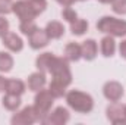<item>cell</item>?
I'll use <instances>...</instances> for the list:
<instances>
[{
  "mask_svg": "<svg viewBox=\"0 0 126 125\" xmlns=\"http://www.w3.org/2000/svg\"><path fill=\"white\" fill-rule=\"evenodd\" d=\"M125 113H126V106H125Z\"/></svg>",
  "mask_w": 126,
  "mask_h": 125,
  "instance_id": "1f68e13d",
  "label": "cell"
},
{
  "mask_svg": "<svg viewBox=\"0 0 126 125\" xmlns=\"http://www.w3.org/2000/svg\"><path fill=\"white\" fill-rule=\"evenodd\" d=\"M9 28H10V24L7 19H4L3 16H0V38L9 32Z\"/></svg>",
  "mask_w": 126,
  "mask_h": 125,
  "instance_id": "4316f807",
  "label": "cell"
},
{
  "mask_svg": "<svg viewBox=\"0 0 126 125\" xmlns=\"http://www.w3.org/2000/svg\"><path fill=\"white\" fill-rule=\"evenodd\" d=\"M66 103L72 110L78 113H90L94 109V99L79 90H70L66 93Z\"/></svg>",
  "mask_w": 126,
  "mask_h": 125,
  "instance_id": "7a4b0ae2",
  "label": "cell"
},
{
  "mask_svg": "<svg viewBox=\"0 0 126 125\" xmlns=\"http://www.w3.org/2000/svg\"><path fill=\"white\" fill-rule=\"evenodd\" d=\"M116 52V41L114 37L111 35H106L101 38V53L104 58H111Z\"/></svg>",
  "mask_w": 126,
  "mask_h": 125,
  "instance_id": "e0dca14e",
  "label": "cell"
},
{
  "mask_svg": "<svg viewBox=\"0 0 126 125\" xmlns=\"http://www.w3.org/2000/svg\"><path fill=\"white\" fill-rule=\"evenodd\" d=\"M6 83H7V80H6L4 77H1V75H0V93L6 91Z\"/></svg>",
  "mask_w": 126,
  "mask_h": 125,
  "instance_id": "f1b7e54d",
  "label": "cell"
},
{
  "mask_svg": "<svg viewBox=\"0 0 126 125\" xmlns=\"http://www.w3.org/2000/svg\"><path fill=\"white\" fill-rule=\"evenodd\" d=\"M13 68V58L7 52H0V72H9Z\"/></svg>",
  "mask_w": 126,
  "mask_h": 125,
  "instance_id": "44dd1931",
  "label": "cell"
},
{
  "mask_svg": "<svg viewBox=\"0 0 126 125\" xmlns=\"http://www.w3.org/2000/svg\"><path fill=\"white\" fill-rule=\"evenodd\" d=\"M119 52H120V56L126 59V40H123L120 44H119Z\"/></svg>",
  "mask_w": 126,
  "mask_h": 125,
  "instance_id": "83f0119b",
  "label": "cell"
},
{
  "mask_svg": "<svg viewBox=\"0 0 126 125\" xmlns=\"http://www.w3.org/2000/svg\"><path fill=\"white\" fill-rule=\"evenodd\" d=\"M56 1H57V3H60L62 6L66 7V6H72V4H73L75 1H78V0H56Z\"/></svg>",
  "mask_w": 126,
  "mask_h": 125,
  "instance_id": "f546056e",
  "label": "cell"
},
{
  "mask_svg": "<svg viewBox=\"0 0 126 125\" xmlns=\"http://www.w3.org/2000/svg\"><path fill=\"white\" fill-rule=\"evenodd\" d=\"M38 27H37V24L34 22V21H27V22H21V25H19V31L22 32L24 35H31L32 32L35 31Z\"/></svg>",
  "mask_w": 126,
  "mask_h": 125,
  "instance_id": "7402d4cb",
  "label": "cell"
},
{
  "mask_svg": "<svg viewBox=\"0 0 126 125\" xmlns=\"http://www.w3.org/2000/svg\"><path fill=\"white\" fill-rule=\"evenodd\" d=\"M27 1H28V0H27ZM30 4L32 6L35 15L38 16L40 13H43V12L46 10V7H47V0H30Z\"/></svg>",
  "mask_w": 126,
  "mask_h": 125,
  "instance_id": "cb8c5ba5",
  "label": "cell"
},
{
  "mask_svg": "<svg viewBox=\"0 0 126 125\" xmlns=\"http://www.w3.org/2000/svg\"><path fill=\"white\" fill-rule=\"evenodd\" d=\"M100 3H104V4H110V3H113L114 0H98Z\"/></svg>",
  "mask_w": 126,
  "mask_h": 125,
  "instance_id": "4dcf8cb0",
  "label": "cell"
},
{
  "mask_svg": "<svg viewBox=\"0 0 126 125\" xmlns=\"http://www.w3.org/2000/svg\"><path fill=\"white\" fill-rule=\"evenodd\" d=\"M1 41H3V46L10 52H21L24 49V41L16 32L9 31L1 37Z\"/></svg>",
  "mask_w": 126,
  "mask_h": 125,
  "instance_id": "30bf717a",
  "label": "cell"
},
{
  "mask_svg": "<svg viewBox=\"0 0 126 125\" xmlns=\"http://www.w3.org/2000/svg\"><path fill=\"white\" fill-rule=\"evenodd\" d=\"M54 58V55L53 53H48V52H46V53H41L38 58H37V61H35V66H37V69L38 71H41V72H48V66H50V63H51V59Z\"/></svg>",
  "mask_w": 126,
  "mask_h": 125,
  "instance_id": "d6986e66",
  "label": "cell"
},
{
  "mask_svg": "<svg viewBox=\"0 0 126 125\" xmlns=\"http://www.w3.org/2000/svg\"><path fill=\"white\" fill-rule=\"evenodd\" d=\"M28 1H30V0H28Z\"/></svg>",
  "mask_w": 126,
  "mask_h": 125,
  "instance_id": "836d02e7",
  "label": "cell"
},
{
  "mask_svg": "<svg viewBox=\"0 0 126 125\" xmlns=\"http://www.w3.org/2000/svg\"><path fill=\"white\" fill-rule=\"evenodd\" d=\"M12 1L10 0H0V15H7L12 12Z\"/></svg>",
  "mask_w": 126,
  "mask_h": 125,
  "instance_id": "484cf974",
  "label": "cell"
},
{
  "mask_svg": "<svg viewBox=\"0 0 126 125\" xmlns=\"http://www.w3.org/2000/svg\"><path fill=\"white\" fill-rule=\"evenodd\" d=\"M12 12L19 18L21 22H27V21H34L35 19V12L32 9V6L30 4V1L27 0H19L15 1L12 4Z\"/></svg>",
  "mask_w": 126,
  "mask_h": 125,
  "instance_id": "52a82bcc",
  "label": "cell"
},
{
  "mask_svg": "<svg viewBox=\"0 0 126 125\" xmlns=\"http://www.w3.org/2000/svg\"><path fill=\"white\" fill-rule=\"evenodd\" d=\"M82 58L81 44L78 43H67L64 47V59L67 62H78Z\"/></svg>",
  "mask_w": 126,
  "mask_h": 125,
  "instance_id": "4fadbf2b",
  "label": "cell"
},
{
  "mask_svg": "<svg viewBox=\"0 0 126 125\" xmlns=\"http://www.w3.org/2000/svg\"><path fill=\"white\" fill-rule=\"evenodd\" d=\"M37 121H40V115H38V112L34 106L24 107L22 110L16 112L10 119L12 125H31Z\"/></svg>",
  "mask_w": 126,
  "mask_h": 125,
  "instance_id": "5b68a950",
  "label": "cell"
},
{
  "mask_svg": "<svg viewBox=\"0 0 126 125\" xmlns=\"http://www.w3.org/2000/svg\"><path fill=\"white\" fill-rule=\"evenodd\" d=\"M103 94L109 102H119L123 97V85L117 81H107L103 87Z\"/></svg>",
  "mask_w": 126,
  "mask_h": 125,
  "instance_id": "9c48e42d",
  "label": "cell"
},
{
  "mask_svg": "<svg viewBox=\"0 0 126 125\" xmlns=\"http://www.w3.org/2000/svg\"><path fill=\"white\" fill-rule=\"evenodd\" d=\"M81 1H82V0H81Z\"/></svg>",
  "mask_w": 126,
  "mask_h": 125,
  "instance_id": "d6a6232c",
  "label": "cell"
},
{
  "mask_svg": "<svg viewBox=\"0 0 126 125\" xmlns=\"http://www.w3.org/2000/svg\"><path fill=\"white\" fill-rule=\"evenodd\" d=\"M97 30L100 32L109 34L111 37H125L126 35V21L113 18V16H103L97 22Z\"/></svg>",
  "mask_w": 126,
  "mask_h": 125,
  "instance_id": "3957f363",
  "label": "cell"
},
{
  "mask_svg": "<svg viewBox=\"0 0 126 125\" xmlns=\"http://www.w3.org/2000/svg\"><path fill=\"white\" fill-rule=\"evenodd\" d=\"M28 40H30V46H31L34 50H40V49H43V47H46V46L48 44L50 37L47 35L46 30L37 28V30L28 37Z\"/></svg>",
  "mask_w": 126,
  "mask_h": 125,
  "instance_id": "8fae6325",
  "label": "cell"
},
{
  "mask_svg": "<svg viewBox=\"0 0 126 125\" xmlns=\"http://www.w3.org/2000/svg\"><path fill=\"white\" fill-rule=\"evenodd\" d=\"M46 32L50 37V40H57V38H60V37L64 35V27H63L62 22H59V21H51V22L47 24Z\"/></svg>",
  "mask_w": 126,
  "mask_h": 125,
  "instance_id": "2e32d148",
  "label": "cell"
},
{
  "mask_svg": "<svg viewBox=\"0 0 126 125\" xmlns=\"http://www.w3.org/2000/svg\"><path fill=\"white\" fill-rule=\"evenodd\" d=\"M48 72L53 77L51 81L60 84V85L66 87V88L70 85V83H72V72H70V68H69V62L64 58L54 56L51 59L50 66H48Z\"/></svg>",
  "mask_w": 126,
  "mask_h": 125,
  "instance_id": "6da1fadb",
  "label": "cell"
},
{
  "mask_svg": "<svg viewBox=\"0 0 126 125\" xmlns=\"http://www.w3.org/2000/svg\"><path fill=\"white\" fill-rule=\"evenodd\" d=\"M107 119L114 125L126 124V113H125V106L120 104L119 102H111V104L107 106L106 109Z\"/></svg>",
  "mask_w": 126,
  "mask_h": 125,
  "instance_id": "ba28073f",
  "label": "cell"
},
{
  "mask_svg": "<svg viewBox=\"0 0 126 125\" xmlns=\"http://www.w3.org/2000/svg\"><path fill=\"white\" fill-rule=\"evenodd\" d=\"M21 102H22V100H21V96H19V94L6 93V96H4L3 100H1V104H3L4 109H7V110H10V112H15V110L19 109Z\"/></svg>",
  "mask_w": 126,
  "mask_h": 125,
  "instance_id": "9a60e30c",
  "label": "cell"
},
{
  "mask_svg": "<svg viewBox=\"0 0 126 125\" xmlns=\"http://www.w3.org/2000/svg\"><path fill=\"white\" fill-rule=\"evenodd\" d=\"M111 9L117 15H126V0H114L111 3Z\"/></svg>",
  "mask_w": 126,
  "mask_h": 125,
  "instance_id": "d4e9b609",
  "label": "cell"
},
{
  "mask_svg": "<svg viewBox=\"0 0 126 125\" xmlns=\"http://www.w3.org/2000/svg\"><path fill=\"white\" fill-rule=\"evenodd\" d=\"M62 16L64 21H67L69 24H72V22H75L76 19H78V13L70 7V6H66L64 9L62 10Z\"/></svg>",
  "mask_w": 126,
  "mask_h": 125,
  "instance_id": "603a6c76",
  "label": "cell"
},
{
  "mask_svg": "<svg viewBox=\"0 0 126 125\" xmlns=\"http://www.w3.org/2000/svg\"><path fill=\"white\" fill-rule=\"evenodd\" d=\"M70 31H72L73 35H84L85 32L88 31V21L78 18L75 22L70 24Z\"/></svg>",
  "mask_w": 126,
  "mask_h": 125,
  "instance_id": "ffe728a7",
  "label": "cell"
},
{
  "mask_svg": "<svg viewBox=\"0 0 126 125\" xmlns=\"http://www.w3.org/2000/svg\"><path fill=\"white\" fill-rule=\"evenodd\" d=\"M46 83H47V80H46V74L41 72V71H37V72L31 74V75L28 77V81H27L28 88L32 90V91H40L41 88H44Z\"/></svg>",
  "mask_w": 126,
  "mask_h": 125,
  "instance_id": "7c38bea8",
  "label": "cell"
},
{
  "mask_svg": "<svg viewBox=\"0 0 126 125\" xmlns=\"http://www.w3.org/2000/svg\"><path fill=\"white\" fill-rule=\"evenodd\" d=\"M81 50H82V58L85 61H94L95 56H97V52H98V47H97L95 40H93V38L85 40L81 44Z\"/></svg>",
  "mask_w": 126,
  "mask_h": 125,
  "instance_id": "5bb4252c",
  "label": "cell"
},
{
  "mask_svg": "<svg viewBox=\"0 0 126 125\" xmlns=\"http://www.w3.org/2000/svg\"><path fill=\"white\" fill-rule=\"evenodd\" d=\"M25 90H27V85L21 80L12 78V80H7V83H6V93H13V94L22 96L25 93Z\"/></svg>",
  "mask_w": 126,
  "mask_h": 125,
  "instance_id": "ac0fdd59",
  "label": "cell"
},
{
  "mask_svg": "<svg viewBox=\"0 0 126 125\" xmlns=\"http://www.w3.org/2000/svg\"><path fill=\"white\" fill-rule=\"evenodd\" d=\"M70 119V113L66 107L63 106H59L56 107L53 112H48L44 118H43V124H47V125H64L69 122Z\"/></svg>",
  "mask_w": 126,
  "mask_h": 125,
  "instance_id": "8992f818",
  "label": "cell"
},
{
  "mask_svg": "<svg viewBox=\"0 0 126 125\" xmlns=\"http://www.w3.org/2000/svg\"><path fill=\"white\" fill-rule=\"evenodd\" d=\"M53 103H54V97H53V94L50 93L48 90L41 88L40 91H37L35 99H34V107L37 109V112H38V115H40V122H41L43 118L50 112Z\"/></svg>",
  "mask_w": 126,
  "mask_h": 125,
  "instance_id": "277c9868",
  "label": "cell"
}]
</instances>
